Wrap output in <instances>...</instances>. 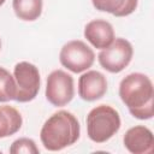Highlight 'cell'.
<instances>
[{
  "mask_svg": "<svg viewBox=\"0 0 154 154\" xmlns=\"http://www.w3.org/2000/svg\"><path fill=\"white\" fill-rule=\"evenodd\" d=\"M17 85L13 75L8 70L0 66V102H6L16 99Z\"/></svg>",
  "mask_w": 154,
  "mask_h": 154,
  "instance_id": "5bb4252c",
  "label": "cell"
},
{
  "mask_svg": "<svg viewBox=\"0 0 154 154\" xmlns=\"http://www.w3.org/2000/svg\"><path fill=\"white\" fill-rule=\"evenodd\" d=\"M124 147L132 154H148L154 149L153 132L144 125L130 128L123 137Z\"/></svg>",
  "mask_w": 154,
  "mask_h": 154,
  "instance_id": "9c48e42d",
  "label": "cell"
},
{
  "mask_svg": "<svg viewBox=\"0 0 154 154\" xmlns=\"http://www.w3.org/2000/svg\"><path fill=\"white\" fill-rule=\"evenodd\" d=\"M12 7L16 16L24 22H34L42 13V0H12Z\"/></svg>",
  "mask_w": 154,
  "mask_h": 154,
  "instance_id": "4fadbf2b",
  "label": "cell"
},
{
  "mask_svg": "<svg viewBox=\"0 0 154 154\" xmlns=\"http://www.w3.org/2000/svg\"><path fill=\"white\" fill-rule=\"evenodd\" d=\"M132 55V45L126 38L117 37L108 47L101 49L97 55V60L101 67L106 71L111 73H119L130 64Z\"/></svg>",
  "mask_w": 154,
  "mask_h": 154,
  "instance_id": "8992f818",
  "label": "cell"
},
{
  "mask_svg": "<svg viewBox=\"0 0 154 154\" xmlns=\"http://www.w3.org/2000/svg\"><path fill=\"white\" fill-rule=\"evenodd\" d=\"M0 49H1V40H0Z\"/></svg>",
  "mask_w": 154,
  "mask_h": 154,
  "instance_id": "e0dca14e",
  "label": "cell"
},
{
  "mask_svg": "<svg viewBox=\"0 0 154 154\" xmlns=\"http://www.w3.org/2000/svg\"><path fill=\"white\" fill-rule=\"evenodd\" d=\"M91 4L97 11L107 12L116 17H126L135 12L138 0H91Z\"/></svg>",
  "mask_w": 154,
  "mask_h": 154,
  "instance_id": "7c38bea8",
  "label": "cell"
},
{
  "mask_svg": "<svg viewBox=\"0 0 154 154\" xmlns=\"http://www.w3.org/2000/svg\"><path fill=\"white\" fill-rule=\"evenodd\" d=\"M81 135V125L75 114L61 109L53 113L42 125L40 140L51 152H58L75 144Z\"/></svg>",
  "mask_w": 154,
  "mask_h": 154,
  "instance_id": "7a4b0ae2",
  "label": "cell"
},
{
  "mask_svg": "<svg viewBox=\"0 0 154 154\" xmlns=\"http://www.w3.org/2000/svg\"><path fill=\"white\" fill-rule=\"evenodd\" d=\"M13 77L17 85L14 100L18 102L32 101L37 96L41 85L38 69L29 61H19L14 65Z\"/></svg>",
  "mask_w": 154,
  "mask_h": 154,
  "instance_id": "5b68a950",
  "label": "cell"
},
{
  "mask_svg": "<svg viewBox=\"0 0 154 154\" xmlns=\"http://www.w3.org/2000/svg\"><path fill=\"white\" fill-rule=\"evenodd\" d=\"M60 64L73 73H81L95 61L94 51L81 40H71L66 42L59 53Z\"/></svg>",
  "mask_w": 154,
  "mask_h": 154,
  "instance_id": "277c9868",
  "label": "cell"
},
{
  "mask_svg": "<svg viewBox=\"0 0 154 154\" xmlns=\"http://www.w3.org/2000/svg\"><path fill=\"white\" fill-rule=\"evenodd\" d=\"M107 91V79L103 73L90 70L78 78V95L84 101H96Z\"/></svg>",
  "mask_w": 154,
  "mask_h": 154,
  "instance_id": "ba28073f",
  "label": "cell"
},
{
  "mask_svg": "<svg viewBox=\"0 0 154 154\" xmlns=\"http://www.w3.org/2000/svg\"><path fill=\"white\" fill-rule=\"evenodd\" d=\"M84 37L97 49L108 47L116 38L112 24L105 19H93L84 26Z\"/></svg>",
  "mask_w": 154,
  "mask_h": 154,
  "instance_id": "30bf717a",
  "label": "cell"
},
{
  "mask_svg": "<svg viewBox=\"0 0 154 154\" xmlns=\"http://www.w3.org/2000/svg\"><path fill=\"white\" fill-rule=\"evenodd\" d=\"M87 135L95 143L111 140L120 129L122 120L118 111L109 105H99L87 116Z\"/></svg>",
  "mask_w": 154,
  "mask_h": 154,
  "instance_id": "3957f363",
  "label": "cell"
},
{
  "mask_svg": "<svg viewBox=\"0 0 154 154\" xmlns=\"http://www.w3.org/2000/svg\"><path fill=\"white\" fill-rule=\"evenodd\" d=\"M119 96L132 117L152 119L154 114V88L152 79L141 72L125 76L119 83Z\"/></svg>",
  "mask_w": 154,
  "mask_h": 154,
  "instance_id": "6da1fadb",
  "label": "cell"
},
{
  "mask_svg": "<svg viewBox=\"0 0 154 154\" xmlns=\"http://www.w3.org/2000/svg\"><path fill=\"white\" fill-rule=\"evenodd\" d=\"M5 1H6V0H0V6H2V5L5 4Z\"/></svg>",
  "mask_w": 154,
  "mask_h": 154,
  "instance_id": "2e32d148",
  "label": "cell"
},
{
  "mask_svg": "<svg viewBox=\"0 0 154 154\" xmlns=\"http://www.w3.org/2000/svg\"><path fill=\"white\" fill-rule=\"evenodd\" d=\"M11 154H38L40 150L34 140L28 137H20L12 142L10 147Z\"/></svg>",
  "mask_w": 154,
  "mask_h": 154,
  "instance_id": "9a60e30c",
  "label": "cell"
},
{
  "mask_svg": "<svg viewBox=\"0 0 154 154\" xmlns=\"http://www.w3.org/2000/svg\"><path fill=\"white\" fill-rule=\"evenodd\" d=\"M46 99L55 107L66 106L75 96V83L70 73L64 70H54L47 77Z\"/></svg>",
  "mask_w": 154,
  "mask_h": 154,
  "instance_id": "52a82bcc",
  "label": "cell"
},
{
  "mask_svg": "<svg viewBox=\"0 0 154 154\" xmlns=\"http://www.w3.org/2000/svg\"><path fill=\"white\" fill-rule=\"evenodd\" d=\"M23 124L22 114L12 106H0V138L10 137L17 134Z\"/></svg>",
  "mask_w": 154,
  "mask_h": 154,
  "instance_id": "8fae6325",
  "label": "cell"
}]
</instances>
